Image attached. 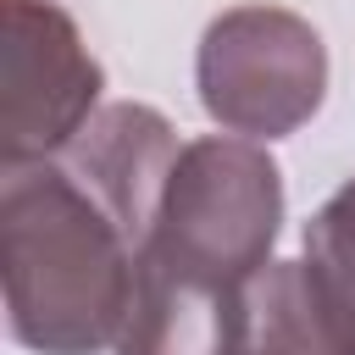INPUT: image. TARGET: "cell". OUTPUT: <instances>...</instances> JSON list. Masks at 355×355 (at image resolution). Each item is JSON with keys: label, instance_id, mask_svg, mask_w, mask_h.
Segmentation results:
<instances>
[{"label": "cell", "instance_id": "cell-1", "mask_svg": "<svg viewBox=\"0 0 355 355\" xmlns=\"http://www.w3.org/2000/svg\"><path fill=\"white\" fill-rule=\"evenodd\" d=\"M0 283L17 344L100 355L122 338L139 239L61 161H22L0 178Z\"/></svg>", "mask_w": 355, "mask_h": 355}, {"label": "cell", "instance_id": "cell-2", "mask_svg": "<svg viewBox=\"0 0 355 355\" xmlns=\"http://www.w3.org/2000/svg\"><path fill=\"white\" fill-rule=\"evenodd\" d=\"M277 227H283L277 161L255 139L211 133L183 144L139 255L222 288H250L272 266Z\"/></svg>", "mask_w": 355, "mask_h": 355}, {"label": "cell", "instance_id": "cell-3", "mask_svg": "<svg viewBox=\"0 0 355 355\" xmlns=\"http://www.w3.org/2000/svg\"><path fill=\"white\" fill-rule=\"evenodd\" d=\"M205 116L233 139H288L327 100V44L283 6H233L211 17L194 55Z\"/></svg>", "mask_w": 355, "mask_h": 355}, {"label": "cell", "instance_id": "cell-4", "mask_svg": "<svg viewBox=\"0 0 355 355\" xmlns=\"http://www.w3.org/2000/svg\"><path fill=\"white\" fill-rule=\"evenodd\" d=\"M0 161H55L94 116L105 72L55 0H0Z\"/></svg>", "mask_w": 355, "mask_h": 355}, {"label": "cell", "instance_id": "cell-5", "mask_svg": "<svg viewBox=\"0 0 355 355\" xmlns=\"http://www.w3.org/2000/svg\"><path fill=\"white\" fill-rule=\"evenodd\" d=\"M178 155H183V144H178L172 122H166L155 105L116 100V105H100V116H94L55 161H61L78 183H89V189L116 211V222L139 239V250H144Z\"/></svg>", "mask_w": 355, "mask_h": 355}, {"label": "cell", "instance_id": "cell-6", "mask_svg": "<svg viewBox=\"0 0 355 355\" xmlns=\"http://www.w3.org/2000/svg\"><path fill=\"white\" fill-rule=\"evenodd\" d=\"M244 288H222L139 255L116 355H239Z\"/></svg>", "mask_w": 355, "mask_h": 355}, {"label": "cell", "instance_id": "cell-7", "mask_svg": "<svg viewBox=\"0 0 355 355\" xmlns=\"http://www.w3.org/2000/svg\"><path fill=\"white\" fill-rule=\"evenodd\" d=\"M239 355H355V327L327 311L305 261H272L244 288Z\"/></svg>", "mask_w": 355, "mask_h": 355}, {"label": "cell", "instance_id": "cell-8", "mask_svg": "<svg viewBox=\"0 0 355 355\" xmlns=\"http://www.w3.org/2000/svg\"><path fill=\"white\" fill-rule=\"evenodd\" d=\"M305 272L316 283V294L327 300V311L355 327V178L338 183L322 211L305 222Z\"/></svg>", "mask_w": 355, "mask_h": 355}]
</instances>
